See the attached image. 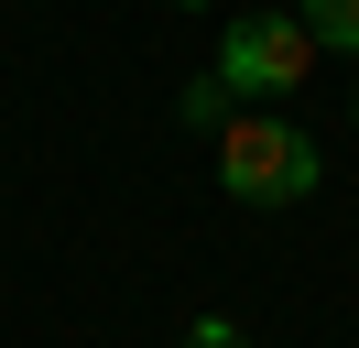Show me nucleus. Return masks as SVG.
<instances>
[{
    "label": "nucleus",
    "mask_w": 359,
    "mask_h": 348,
    "mask_svg": "<svg viewBox=\"0 0 359 348\" xmlns=\"http://www.w3.org/2000/svg\"><path fill=\"white\" fill-rule=\"evenodd\" d=\"M185 348H250V337H240L229 316H196V337H185Z\"/></svg>",
    "instance_id": "5"
},
{
    "label": "nucleus",
    "mask_w": 359,
    "mask_h": 348,
    "mask_svg": "<svg viewBox=\"0 0 359 348\" xmlns=\"http://www.w3.org/2000/svg\"><path fill=\"white\" fill-rule=\"evenodd\" d=\"M185 120H196V130H218V120H229V87H218V76H207V87H185Z\"/></svg>",
    "instance_id": "4"
},
{
    "label": "nucleus",
    "mask_w": 359,
    "mask_h": 348,
    "mask_svg": "<svg viewBox=\"0 0 359 348\" xmlns=\"http://www.w3.org/2000/svg\"><path fill=\"white\" fill-rule=\"evenodd\" d=\"M305 76H316V33L294 11H250V22L218 33V87L229 98H283V87H305Z\"/></svg>",
    "instance_id": "2"
},
{
    "label": "nucleus",
    "mask_w": 359,
    "mask_h": 348,
    "mask_svg": "<svg viewBox=\"0 0 359 348\" xmlns=\"http://www.w3.org/2000/svg\"><path fill=\"white\" fill-rule=\"evenodd\" d=\"M294 22H305L316 44H337V55H359V0H305Z\"/></svg>",
    "instance_id": "3"
},
{
    "label": "nucleus",
    "mask_w": 359,
    "mask_h": 348,
    "mask_svg": "<svg viewBox=\"0 0 359 348\" xmlns=\"http://www.w3.org/2000/svg\"><path fill=\"white\" fill-rule=\"evenodd\" d=\"M348 120H359V87H348Z\"/></svg>",
    "instance_id": "7"
},
{
    "label": "nucleus",
    "mask_w": 359,
    "mask_h": 348,
    "mask_svg": "<svg viewBox=\"0 0 359 348\" xmlns=\"http://www.w3.org/2000/svg\"><path fill=\"white\" fill-rule=\"evenodd\" d=\"M175 11H207V0H175Z\"/></svg>",
    "instance_id": "6"
},
{
    "label": "nucleus",
    "mask_w": 359,
    "mask_h": 348,
    "mask_svg": "<svg viewBox=\"0 0 359 348\" xmlns=\"http://www.w3.org/2000/svg\"><path fill=\"white\" fill-rule=\"evenodd\" d=\"M316 174H327V152L294 120H272V109H229L218 120V185L240 196V207H305Z\"/></svg>",
    "instance_id": "1"
}]
</instances>
